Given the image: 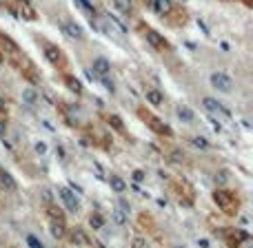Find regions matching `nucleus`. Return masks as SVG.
Here are the masks:
<instances>
[{
    "instance_id": "4",
    "label": "nucleus",
    "mask_w": 253,
    "mask_h": 248,
    "mask_svg": "<svg viewBox=\"0 0 253 248\" xmlns=\"http://www.w3.org/2000/svg\"><path fill=\"white\" fill-rule=\"evenodd\" d=\"M42 53H44V58H47V62L51 67H56L58 71H67V56L62 53V49L58 47V44H53V42H47V40H42Z\"/></svg>"
},
{
    "instance_id": "34",
    "label": "nucleus",
    "mask_w": 253,
    "mask_h": 248,
    "mask_svg": "<svg viewBox=\"0 0 253 248\" xmlns=\"http://www.w3.org/2000/svg\"><path fill=\"white\" fill-rule=\"evenodd\" d=\"M100 82H102V84H105V87H107V91H109V93H114V91H116L114 82H109V78H100Z\"/></svg>"
},
{
    "instance_id": "42",
    "label": "nucleus",
    "mask_w": 253,
    "mask_h": 248,
    "mask_svg": "<svg viewBox=\"0 0 253 248\" xmlns=\"http://www.w3.org/2000/svg\"><path fill=\"white\" fill-rule=\"evenodd\" d=\"M2 62H4V58H2V53H0V65H2Z\"/></svg>"
},
{
    "instance_id": "37",
    "label": "nucleus",
    "mask_w": 253,
    "mask_h": 248,
    "mask_svg": "<svg viewBox=\"0 0 253 248\" xmlns=\"http://www.w3.org/2000/svg\"><path fill=\"white\" fill-rule=\"evenodd\" d=\"M7 133V120L2 118V113H0V135Z\"/></svg>"
},
{
    "instance_id": "22",
    "label": "nucleus",
    "mask_w": 253,
    "mask_h": 248,
    "mask_svg": "<svg viewBox=\"0 0 253 248\" xmlns=\"http://www.w3.org/2000/svg\"><path fill=\"white\" fill-rule=\"evenodd\" d=\"M114 7L123 16H133V0H114Z\"/></svg>"
},
{
    "instance_id": "26",
    "label": "nucleus",
    "mask_w": 253,
    "mask_h": 248,
    "mask_svg": "<svg viewBox=\"0 0 253 248\" xmlns=\"http://www.w3.org/2000/svg\"><path fill=\"white\" fill-rule=\"evenodd\" d=\"M22 100L27 102V105H36V100H38V93H36V89H22Z\"/></svg>"
},
{
    "instance_id": "38",
    "label": "nucleus",
    "mask_w": 253,
    "mask_h": 248,
    "mask_svg": "<svg viewBox=\"0 0 253 248\" xmlns=\"http://www.w3.org/2000/svg\"><path fill=\"white\" fill-rule=\"evenodd\" d=\"M0 113H7V100H2V98H0Z\"/></svg>"
},
{
    "instance_id": "39",
    "label": "nucleus",
    "mask_w": 253,
    "mask_h": 248,
    "mask_svg": "<svg viewBox=\"0 0 253 248\" xmlns=\"http://www.w3.org/2000/svg\"><path fill=\"white\" fill-rule=\"evenodd\" d=\"M198 246H200V248H209V242H207V240H198Z\"/></svg>"
},
{
    "instance_id": "8",
    "label": "nucleus",
    "mask_w": 253,
    "mask_h": 248,
    "mask_svg": "<svg viewBox=\"0 0 253 248\" xmlns=\"http://www.w3.org/2000/svg\"><path fill=\"white\" fill-rule=\"evenodd\" d=\"M202 106H205L207 113H211V115H224V118H231V111H229L222 102L215 100V98H209V96L202 98Z\"/></svg>"
},
{
    "instance_id": "11",
    "label": "nucleus",
    "mask_w": 253,
    "mask_h": 248,
    "mask_svg": "<svg viewBox=\"0 0 253 248\" xmlns=\"http://www.w3.org/2000/svg\"><path fill=\"white\" fill-rule=\"evenodd\" d=\"M144 2L149 4V9L153 13H158L162 18H169L171 11H173V0H144Z\"/></svg>"
},
{
    "instance_id": "15",
    "label": "nucleus",
    "mask_w": 253,
    "mask_h": 248,
    "mask_svg": "<svg viewBox=\"0 0 253 248\" xmlns=\"http://www.w3.org/2000/svg\"><path fill=\"white\" fill-rule=\"evenodd\" d=\"M49 228H51V235L56 237V240H65L67 231H69L65 219H49Z\"/></svg>"
},
{
    "instance_id": "29",
    "label": "nucleus",
    "mask_w": 253,
    "mask_h": 248,
    "mask_svg": "<svg viewBox=\"0 0 253 248\" xmlns=\"http://www.w3.org/2000/svg\"><path fill=\"white\" fill-rule=\"evenodd\" d=\"M34 151L38 153V155H44V153L49 151V148H47V142H42V140H38V142H34Z\"/></svg>"
},
{
    "instance_id": "19",
    "label": "nucleus",
    "mask_w": 253,
    "mask_h": 248,
    "mask_svg": "<svg viewBox=\"0 0 253 248\" xmlns=\"http://www.w3.org/2000/svg\"><path fill=\"white\" fill-rule=\"evenodd\" d=\"M65 84H67V89H69L71 93H76V96H83V84H80V80L74 78L71 73H65Z\"/></svg>"
},
{
    "instance_id": "5",
    "label": "nucleus",
    "mask_w": 253,
    "mask_h": 248,
    "mask_svg": "<svg viewBox=\"0 0 253 248\" xmlns=\"http://www.w3.org/2000/svg\"><path fill=\"white\" fill-rule=\"evenodd\" d=\"M209 82H211V87L220 93H231L233 89H236V82H233V78L227 71H213V73L209 75Z\"/></svg>"
},
{
    "instance_id": "21",
    "label": "nucleus",
    "mask_w": 253,
    "mask_h": 248,
    "mask_svg": "<svg viewBox=\"0 0 253 248\" xmlns=\"http://www.w3.org/2000/svg\"><path fill=\"white\" fill-rule=\"evenodd\" d=\"M65 237H69V242L71 244H76V246L87 244V237H84V233L80 231V228H71V231H67Z\"/></svg>"
},
{
    "instance_id": "25",
    "label": "nucleus",
    "mask_w": 253,
    "mask_h": 248,
    "mask_svg": "<svg viewBox=\"0 0 253 248\" xmlns=\"http://www.w3.org/2000/svg\"><path fill=\"white\" fill-rule=\"evenodd\" d=\"M89 226H91L93 231H100V228L105 226V217H102V213H91L89 215Z\"/></svg>"
},
{
    "instance_id": "20",
    "label": "nucleus",
    "mask_w": 253,
    "mask_h": 248,
    "mask_svg": "<svg viewBox=\"0 0 253 248\" xmlns=\"http://www.w3.org/2000/svg\"><path fill=\"white\" fill-rule=\"evenodd\" d=\"M109 186L114 193H118V195H123V193L126 191V182L120 175H109Z\"/></svg>"
},
{
    "instance_id": "1",
    "label": "nucleus",
    "mask_w": 253,
    "mask_h": 248,
    "mask_svg": "<svg viewBox=\"0 0 253 248\" xmlns=\"http://www.w3.org/2000/svg\"><path fill=\"white\" fill-rule=\"evenodd\" d=\"M213 202L224 215L233 217V215L240 213V197L233 191H227V188H215L213 191Z\"/></svg>"
},
{
    "instance_id": "14",
    "label": "nucleus",
    "mask_w": 253,
    "mask_h": 248,
    "mask_svg": "<svg viewBox=\"0 0 253 248\" xmlns=\"http://www.w3.org/2000/svg\"><path fill=\"white\" fill-rule=\"evenodd\" d=\"M16 7H18V13H20L25 20H29V22H34L36 18V9L29 4V0H16Z\"/></svg>"
},
{
    "instance_id": "41",
    "label": "nucleus",
    "mask_w": 253,
    "mask_h": 248,
    "mask_svg": "<svg viewBox=\"0 0 253 248\" xmlns=\"http://www.w3.org/2000/svg\"><path fill=\"white\" fill-rule=\"evenodd\" d=\"M93 248H105V246H102V244H93Z\"/></svg>"
},
{
    "instance_id": "40",
    "label": "nucleus",
    "mask_w": 253,
    "mask_h": 248,
    "mask_svg": "<svg viewBox=\"0 0 253 248\" xmlns=\"http://www.w3.org/2000/svg\"><path fill=\"white\" fill-rule=\"evenodd\" d=\"M245 4H247V7H251V4H253V0H245Z\"/></svg>"
},
{
    "instance_id": "28",
    "label": "nucleus",
    "mask_w": 253,
    "mask_h": 248,
    "mask_svg": "<svg viewBox=\"0 0 253 248\" xmlns=\"http://www.w3.org/2000/svg\"><path fill=\"white\" fill-rule=\"evenodd\" d=\"M191 144L196 148H209L211 144H209V140L207 138H200V135H196V138H191Z\"/></svg>"
},
{
    "instance_id": "9",
    "label": "nucleus",
    "mask_w": 253,
    "mask_h": 248,
    "mask_svg": "<svg viewBox=\"0 0 253 248\" xmlns=\"http://www.w3.org/2000/svg\"><path fill=\"white\" fill-rule=\"evenodd\" d=\"M0 53H2L4 60H9V58H13V56H20L22 51L7 34H0Z\"/></svg>"
},
{
    "instance_id": "6",
    "label": "nucleus",
    "mask_w": 253,
    "mask_h": 248,
    "mask_svg": "<svg viewBox=\"0 0 253 248\" xmlns=\"http://www.w3.org/2000/svg\"><path fill=\"white\" fill-rule=\"evenodd\" d=\"M222 237L224 242H227L229 248H240L242 242H249L251 235L247 231H242V228H222Z\"/></svg>"
},
{
    "instance_id": "7",
    "label": "nucleus",
    "mask_w": 253,
    "mask_h": 248,
    "mask_svg": "<svg viewBox=\"0 0 253 248\" xmlns=\"http://www.w3.org/2000/svg\"><path fill=\"white\" fill-rule=\"evenodd\" d=\"M58 195H60V200L65 202L69 213H78L80 211V200H78V195H76V191H71V188H67V186H60L58 188Z\"/></svg>"
},
{
    "instance_id": "24",
    "label": "nucleus",
    "mask_w": 253,
    "mask_h": 248,
    "mask_svg": "<svg viewBox=\"0 0 253 248\" xmlns=\"http://www.w3.org/2000/svg\"><path fill=\"white\" fill-rule=\"evenodd\" d=\"M111 219H114V224H118V226H125V224L129 222V213H125L123 209H114L111 211Z\"/></svg>"
},
{
    "instance_id": "27",
    "label": "nucleus",
    "mask_w": 253,
    "mask_h": 248,
    "mask_svg": "<svg viewBox=\"0 0 253 248\" xmlns=\"http://www.w3.org/2000/svg\"><path fill=\"white\" fill-rule=\"evenodd\" d=\"M107 20H109V22H114V25L118 27V31H120V34H126V31H129V27H126L125 22H123V18H118V16H107Z\"/></svg>"
},
{
    "instance_id": "2",
    "label": "nucleus",
    "mask_w": 253,
    "mask_h": 248,
    "mask_svg": "<svg viewBox=\"0 0 253 248\" xmlns=\"http://www.w3.org/2000/svg\"><path fill=\"white\" fill-rule=\"evenodd\" d=\"M135 115H138L140 120H142L144 124L149 126V129L153 131L156 135H160V138H171L173 135V131H171V126L165 122V120H160L156 113H151V111L147 109V106H138L135 109Z\"/></svg>"
},
{
    "instance_id": "13",
    "label": "nucleus",
    "mask_w": 253,
    "mask_h": 248,
    "mask_svg": "<svg viewBox=\"0 0 253 248\" xmlns=\"http://www.w3.org/2000/svg\"><path fill=\"white\" fill-rule=\"evenodd\" d=\"M0 188H2V191H7V193H16L18 191L16 177H13L9 171H4V169H0Z\"/></svg>"
},
{
    "instance_id": "16",
    "label": "nucleus",
    "mask_w": 253,
    "mask_h": 248,
    "mask_svg": "<svg viewBox=\"0 0 253 248\" xmlns=\"http://www.w3.org/2000/svg\"><path fill=\"white\" fill-rule=\"evenodd\" d=\"M74 4L80 9L83 13H87L89 16V20H91V25L96 22V18H98V11H96V7H93V2L91 0H74Z\"/></svg>"
},
{
    "instance_id": "3",
    "label": "nucleus",
    "mask_w": 253,
    "mask_h": 248,
    "mask_svg": "<svg viewBox=\"0 0 253 248\" xmlns=\"http://www.w3.org/2000/svg\"><path fill=\"white\" fill-rule=\"evenodd\" d=\"M138 29H140V34H142V38L147 40L149 44H151L156 51H171V44H169V40L165 38V35L160 34V31H156L153 27H149V25H144V22H140L138 25Z\"/></svg>"
},
{
    "instance_id": "35",
    "label": "nucleus",
    "mask_w": 253,
    "mask_h": 248,
    "mask_svg": "<svg viewBox=\"0 0 253 248\" xmlns=\"http://www.w3.org/2000/svg\"><path fill=\"white\" fill-rule=\"evenodd\" d=\"M42 200L47 202V204H51V202H53V195H51V191H49V188H42Z\"/></svg>"
},
{
    "instance_id": "33",
    "label": "nucleus",
    "mask_w": 253,
    "mask_h": 248,
    "mask_svg": "<svg viewBox=\"0 0 253 248\" xmlns=\"http://www.w3.org/2000/svg\"><path fill=\"white\" fill-rule=\"evenodd\" d=\"M131 248H147V240H144V237H135V240L131 242Z\"/></svg>"
},
{
    "instance_id": "18",
    "label": "nucleus",
    "mask_w": 253,
    "mask_h": 248,
    "mask_svg": "<svg viewBox=\"0 0 253 248\" xmlns=\"http://www.w3.org/2000/svg\"><path fill=\"white\" fill-rule=\"evenodd\" d=\"M105 122L107 124H109L111 126V129H114V131H118V133H126V129H125V122H123V120H120L118 118V115H116V113H105Z\"/></svg>"
},
{
    "instance_id": "36",
    "label": "nucleus",
    "mask_w": 253,
    "mask_h": 248,
    "mask_svg": "<svg viewBox=\"0 0 253 248\" xmlns=\"http://www.w3.org/2000/svg\"><path fill=\"white\" fill-rule=\"evenodd\" d=\"M171 157H173V162H178V164L187 160V157H184V153H180V151H173V153H171Z\"/></svg>"
},
{
    "instance_id": "31",
    "label": "nucleus",
    "mask_w": 253,
    "mask_h": 248,
    "mask_svg": "<svg viewBox=\"0 0 253 248\" xmlns=\"http://www.w3.org/2000/svg\"><path fill=\"white\" fill-rule=\"evenodd\" d=\"M215 184H220V186H222V184H227V179H229V173L227 171H220V173H215Z\"/></svg>"
},
{
    "instance_id": "12",
    "label": "nucleus",
    "mask_w": 253,
    "mask_h": 248,
    "mask_svg": "<svg viewBox=\"0 0 253 248\" xmlns=\"http://www.w3.org/2000/svg\"><path fill=\"white\" fill-rule=\"evenodd\" d=\"M91 69H93V73H96L98 78H107V75L111 73V62L107 60V58L98 56V58H93Z\"/></svg>"
},
{
    "instance_id": "17",
    "label": "nucleus",
    "mask_w": 253,
    "mask_h": 248,
    "mask_svg": "<svg viewBox=\"0 0 253 248\" xmlns=\"http://www.w3.org/2000/svg\"><path fill=\"white\" fill-rule=\"evenodd\" d=\"M175 115H178L184 124H193V122H196V113H193V109H191V106H187V105H178V106H175Z\"/></svg>"
},
{
    "instance_id": "23",
    "label": "nucleus",
    "mask_w": 253,
    "mask_h": 248,
    "mask_svg": "<svg viewBox=\"0 0 253 248\" xmlns=\"http://www.w3.org/2000/svg\"><path fill=\"white\" fill-rule=\"evenodd\" d=\"M147 102L149 105H153V106H160L162 102H165V96H162L158 89H149L147 91Z\"/></svg>"
},
{
    "instance_id": "32",
    "label": "nucleus",
    "mask_w": 253,
    "mask_h": 248,
    "mask_svg": "<svg viewBox=\"0 0 253 248\" xmlns=\"http://www.w3.org/2000/svg\"><path fill=\"white\" fill-rule=\"evenodd\" d=\"M131 175H133V182H144V179H147V173H144L142 169H135Z\"/></svg>"
},
{
    "instance_id": "30",
    "label": "nucleus",
    "mask_w": 253,
    "mask_h": 248,
    "mask_svg": "<svg viewBox=\"0 0 253 248\" xmlns=\"http://www.w3.org/2000/svg\"><path fill=\"white\" fill-rule=\"evenodd\" d=\"M27 244H29V248H44V244L38 240V237L34 235H27Z\"/></svg>"
},
{
    "instance_id": "10",
    "label": "nucleus",
    "mask_w": 253,
    "mask_h": 248,
    "mask_svg": "<svg viewBox=\"0 0 253 248\" xmlns=\"http://www.w3.org/2000/svg\"><path fill=\"white\" fill-rule=\"evenodd\" d=\"M62 31H65V35L71 38V40H84L87 38V34H84L83 27H80L76 20H69V18L62 20Z\"/></svg>"
}]
</instances>
